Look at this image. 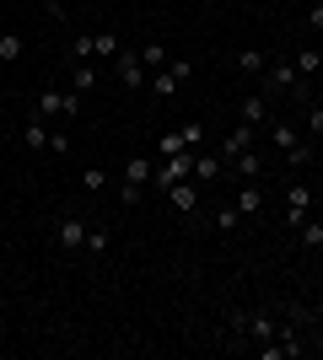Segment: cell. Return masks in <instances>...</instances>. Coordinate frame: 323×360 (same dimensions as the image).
Masks as SVG:
<instances>
[{
	"mask_svg": "<svg viewBox=\"0 0 323 360\" xmlns=\"http://www.w3.org/2000/svg\"><path fill=\"white\" fill-rule=\"evenodd\" d=\"M232 328H237V339H248V345L259 349V345H270V339L280 333V323L270 312H237V317H232Z\"/></svg>",
	"mask_w": 323,
	"mask_h": 360,
	"instance_id": "4",
	"label": "cell"
},
{
	"mask_svg": "<svg viewBox=\"0 0 323 360\" xmlns=\"http://www.w3.org/2000/svg\"><path fill=\"white\" fill-rule=\"evenodd\" d=\"M49 150H54V156H65V150H70V135H65V129H49Z\"/></svg>",
	"mask_w": 323,
	"mask_h": 360,
	"instance_id": "33",
	"label": "cell"
},
{
	"mask_svg": "<svg viewBox=\"0 0 323 360\" xmlns=\"http://www.w3.org/2000/svg\"><path fill=\"white\" fill-rule=\"evenodd\" d=\"M22 49H27V38H22V32H11V27L0 32V65H16V60H22Z\"/></svg>",
	"mask_w": 323,
	"mask_h": 360,
	"instance_id": "22",
	"label": "cell"
},
{
	"mask_svg": "<svg viewBox=\"0 0 323 360\" xmlns=\"http://www.w3.org/2000/svg\"><path fill=\"white\" fill-rule=\"evenodd\" d=\"M119 32H92V60H103V65H113L119 60Z\"/></svg>",
	"mask_w": 323,
	"mask_h": 360,
	"instance_id": "20",
	"label": "cell"
},
{
	"mask_svg": "<svg viewBox=\"0 0 323 360\" xmlns=\"http://www.w3.org/2000/svg\"><path fill=\"white\" fill-rule=\"evenodd\" d=\"M32 119H44V124L65 119V86H44V91H38V103H32Z\"/></svg>",
	"mask_w": 323,
	"mask_h": 360,
	"instance_id": "10",
	"label": "cell"
},
{
	"mask_svg": "<svg viewBox=\"0 0 323 360\" xmlns=\"http://www.w3.org/2000/svg\"><path fill=\"white\" fill-rule=\"evenodd\" d=\"M318 290H323V264H318Z\"/></svg>",
	"mask_w": 323,
	"mask_h": 360,
	"instance_id": "37",
	"label": "cell"
},
{
	"mask_svg": "<svg viewBox=\"0 0 323 360\" xmlns=\"http://www.w3.org/2000/svg\"><path fill=\"white\" fill-rule=\"evenodd\" d=\"M87 231H92L87 215H81V210H65L60 221H54V248H60V253H81V248H87Z\"/></svg>",
	"mask_w": 323,
	"mask_h": 360,
	"instance_id": "3",
	"label": "cell"
},
{
	"mask_svg": "<svg viewBox=\"0 0 323 360\" xmlns=\"http://www.w3.org/2000/svg\"><path fill=\"white\" fill-rule=\"evenodd\" d=\"M113 70H119V86H124V91H146V81H151V70L140 65V49H129V44L119 49Z\"/></svg>",
	"mask_w": 323,
	"mask_h": 360,
	"instance_id": "6",
	"label": "cell"
},
{
	"mask_svg": "<svg viewBox=\"0 0 323 360\" xmlns=\"http://www.w3.org/2000/svg\"><path fill=\"white\" fill-rule=\"evenodd\" d=\"M184 178H194V150H178V156H156V188L167 194L172 183H184Z\"/></svg>",
	"mask_w": 323,
	"mask_h": 360,
	"instance_id": "5",
	"label": "cell"
},
{
	"mask_svg": "<svg viewBox=\"0 0 323 360\" xmlns=\"http://www.w3.org/2000/svg\"><path fill=\"white\" fill-rule=\"evenodd\" d=\"M167 205H172V210H184V215H194V210H200V183H194V178L172 183V188H167Z\"/></svg>",
	"mask_w": 323,
	"mask_h": 360,
	"instance_id": "14",
	"label": "cell"
},
{
	"mask_svg": "<svg viewBox=\"0 0 323 360\" xmlns=\"http://www.w3.org/2000/svg\"><path fill=\"white\" fill-rule=\"evenodd\" d=\"M296 248H302V253H323V221H302L296 226Z\"/></svg>",
	"mask_w": 323,
	"mask_h": 360,
	"instance_id": "19",
	"label": "cell"
},
{
	"mask_svg": "<svg viewBox=\"0 0 323 360\" xmlns=\"http://www.w3.org/2000/svg\"><path fill=\"white\" fill-rule=\"evenodd\" d=\"M70 70H76V91L87 97V91L97 86V65H70Z\"/></svg>",
	"mask_w": 323,
	"mask_h": 360,
	"instance_id": "29",
	"label": "cell"
},
{
	"mask_svg": "<svg viewBox=\"0 0 323 360\" xmlns=\"http://www.w3.org/2000/svg\"><path fill=\"white\" fill-rule=\"evenodd\" d=\"M178 150H189V146H184V135H178V129H172V135H162V156H178Z\"/></svg>",
	"mask_w": 323,
	"mask_h": 360,
	"instance_id": "34",
	"label": "cell"
},
{
	"mask_svg": "<svg viewBox=\"0 0 323 360\" xmlns=\"http://www.w3.org/2000/svg\"><path fill=\"white\" fill-rule=\"evenodd\" d=\"M312 312H318V323H323V290H318V307H312Z\"/></svg>",
	"mask_w": 323,
	"mask_h": 360,
	"instance_id": "36",
	"label": "cell"
},
{
	"mask_svg": "<svg viewBox=\"0 0 323 360\" xmlns=\"http://www.w3.org/2000/svg\"><path fill=\"white\" fill-rule=\"evenodd\" d=\"M108 183H113V178H108L103 167H87V172H81V194L97 199V194H108Z\"/></svg>",
	"mask_w": 323,
	"mask_h": 360,
	"instance_id": "23",
	"label": "cell"
},
{
	"mask_svg": "<svg viewBox=\"0 0 323 360\" xmlns=\"http://www.w3.org/2000/svg\"><path fill=\"white\" fill-rule=\"evenodd\" d=\"M291 65H296V75H302V81H312V75L323 70V49H312V44H302L291 54Z\"/></svg>",
	"mask_w": 323,
	"mask_h": 360,
	"instance_id": "16",
	"label": "cell"
},
{
	"mask_svg": "<svg viewBox=\"0 0 323 360\" xmlns=\"http://www.w3.org/2000/svg\"><path fill=\"white\" fill-rule=\"evenodd\" d=\"M178 135H184V146H189V150H200V146H205V129H200L194 119H189V124H178Z\"/></svg>",
	"mask_w": 323,
	"mask_h": 360,
	"instance_id": "31",
	"label": "cell"
},
{
	"mask_svg": "<svg viewBox=\"0 0 323 360\" xmlns=\"http://www.w3.org/2000/svg\"><path fill=\"white\" fill-rule=\"evenodd\" d=\"M140 199H146V188H140V183H124V178H119V210H135Z\"/></svg>",
	"mask_w": 323,
	"mask_h": 360,
	"instance_id": "28",
	"label": "cell"
},
{
	"mask_svg": "<svg viewBox=\"0 0 323 360\" xmlns=\"http://www.w3.org/2000/svg\"><path fill=\"white\" fill-rule=\"evenodd\" d=\"M232 205L243 210V221H253V215L264 210V188H259V183H243V188H237V199H232Z\"/></svg>",
	"mask_w": 323,
	"mask_h": 360,
	"instance_id": "17",
	"label": "cell"
},
{
	"mask_svg": "<svg viewBox=\"0 0 323 360\" xmlns=\"http://www.w3.org/2000/svg\"><path fill=\"white\" fill-rule=\"evenodd\" d=\"M70 65H92V32H76V38H70Z\"/></svg>",
	"mask_w": 323,
	"mask_h": 360,
	"instance_id": "26",
	"label": "cell"
},
{
	"mask_svg": "<svg viewBox=\"0 0 323 360\" xmlns=\"http://www.w3.org/2000/svg\"><path fill=\"white\" fill-rule=\"evenodd\" d=\"M253 135H259V129L237 119V129H227V140H221V150H215V156H221V162L232 167V162H237V156H243V150H253Z\"/></svg>",
	"mask_w": 323,
	"mask_h": 360,
	"instance_id": "8",
	"label": "cell"
},
{
	"mask_svg": "<svg viewBox=\"0 0 323 360\" xmlns=\"http://www.w3.org/2000/svg\"><path fill=\"white\" fill-rule=\"evenodd\" d=\"M81 253H92V258L108 253V226H103V221H92V231H87V248H81Z\"/></svg>",
	"mask_w": 323,
	"mask_h": 360,
	"instance_id": "25",
	"label": "cell"
},
{
	"mask_svg": "<svg viewBox=\"0 0 323 360\" xmlns=\"http://www.w3.org/2000/svg\"><path fill=\"white\" fill-rule=\"evenodd\" d=\"M119 178H124V183H140V188H151V178H156V156H124Z\"/></svg>",
	"mask_w": 323,
	"mask_h": 360,
	"instance_id": "11",
	"label": "cell"
},
{
	"mask_svg": "<svg viewBox=\"0 0 323 360\" xmlns=\"http://www.w3.org/2000/svg\"><path fill=\"white\" fill-rule=\"evenodd\" d=\"M264 65H270V54H264V49H243V54H237V70H243L248 81H259Z\"/></svg>",
	"mask_w": 323,
	"mask_h": 360,
	"instance_id": "21",
	"label": "cell"
},
{
	"mask_svg": "<svg viewBox=\"0 0 323 360\" xmlns=\"http://www.w3.org/2000/svg\"><path fill=\"white\" fill-rule=\"evenodd\" d=\"M264 129H270V146H275L280 156H286L291 146H302V124H291V119H270Z\"/></svg>",
	"mask_w": 323,
	"mask_h": 360,
	"instance_id": "13",
	"label": "cell"
},
{
	"mask_svg": "<svg viewBox=\"0 0 323 360\" xmlns=\"http://www.w3.org/2000/svg\"><path fill=\"white\" fill-rule=\"evenodd\" d=\"M237 119L253 124V129H264V124H270V97H264V91H248L243 103H237Z\"/></svg>",
	"mask_w": 323,
	"mask_h": 360,
	"instance_id": "12",
	"label": "cell"
},
{
	"mask_svg": "<svg viewBox=\"0 0 323 360\" xmlns=\"http://www.w3.org/2000/svg\"><path fill=\"white\" fill-rule=\"evenodd\" d=\"M140 65H146V70H167V49L162 44H140Z\"/></svg>",
	"mask_w": 323,
	"mask_h": 360,
	"instance_id": "27",
	"label": "cell"
},
{
	"mask_svg": "<svg viewBox=\"0 0 323 360\" xmlns=\"http://www.w3.org/2000/svg\"><path fill=\"white\" fill-rule=\"evenodd\" d=\"M22 146H27V150H49V124H44V119H27V129H22Z\"/></svg>",
	"mask_w": 323,
	"mask_h": 360,
	"instance_id": "24",
	"label": "cell"
},
{
	"mask_svg": "<svg viewBox=\"0 0 323 360\" xmlns=\"http://www.w3.org/2000/svg\"><path fill=\"white\" fill-rule=\"evenodd\" d=\"M308 215H312V183L296 178L291 188H286V226H302Z\"/></svg>",
	"mask_w": 323,
	"mask_h": 360,
	"instance_id": "7",
	"label": "cell"
},
{
	"mask_svg": "<svg viewBox=\"0 0 323 360\" xmlns=\"http://www.w3.org/2000/svg\"><path fill=\"white\" fill-rule=\"evenodd\" d=\"M227 178V162H221V156H215V150H194V183H200V188H210V183H221Z\"/></svg>",
	"mask_w": 323,
	"mask_h": 360,
	"instance_id": "9",
	"label": "cell"
},
{
	"mask_svg": "<svg viewBox=\"0 0 323 360\" xmlns=\"http://www.w3.org/2000/svg\"><path fill=\"white\" fill-rule=\"evenodd\" d=\"M286 162H291L296 172H302V167H312V146H308V140H302V146H291V150H286Z\"/></svg>",
	"mask_w": 323,
	"mask_h": 360,
	"instance_id": "32",
	"label": "cell"
},
{
	"mask_svg": "<svg viewBox=\"0 0 323 360\" xmlns=\"http://www.w3.org/2000/svg\"><path fill=\"white\" fill-rule=\"evenodd\" d=\"M253 86H259L264 97H286V91H291L296 103L308 97V81L296 75V65H291V60H270V65H264V75L253 81Z\"/></svg>",
	"mask_w": 323,
	"mask_h": 360,
	"instance_id": "1",
	"label": "cell"
},
{
	"mask_svg": "<svg viewBox=\"0 0 323 360\" xmlns=\"http://www.w3.org/2000/svg\"><path fill=\"white\" fill-rule=\"evenodd\" d=\"M237 226H243V210H237V205H215V210H210V231H221V237H232Z\"/></svg>",
	"mask_w": 323,
	"mask_h": 360,
	"instance_id": "18",
	"label": "cell"
},
{
	"mask_svg": "<svg viewBox=\"0 0 323 360\" xmlns=\"http://www.w3.org/2000/svg\"><path fill=\"white\" fill-rule=\"evenodd\" d=\"M302 129H308V135H323V103H308V113H302Z\"/></svg>",
	"mask_w": 323,
	"mask_h": 360,
	"instance_id": "30",
	"label": "cell"
},
{
	"mask_svg": "<svg viewBox=\"0 0 323 360\" xmlns=\"http://www.w3.org/2000/svg\"><path fill=\"white\" fill-rule=\"evenodd\" d=\"M308 27L323 32V0H312V6H308Z\"/></svg>",
	"mask_w": 323,
	"mask_h": 360,
	"instance_id": "35",
	"label": "cell"
},
{
	"mask_svg": "<svg viewBox=\"0 0 323 360\" xmlns=\"http://www.w3.org/2000/svg\"><path fill=\"white\" fill-rule=\"evenodd\" d=\"M227 172H237L243 183H259V178H264V150H259V146H253V150H243V156H237V162H232Z\"/></svg>",
	"mask_w": 323,
	"mask_h": 360,
	"instance_id": "15",
	"label": "cell"
},
{
	"mask_svg": "<svg viewBox=\"0 0 323 360\" xmlns=\"http://www.w3.org/2000/svg\"><path fill=\"white\" fill-rule=\"evenodd\" d=\"M0 296H6V285H0Z\"/></svg>",
	"mask_w": 323,
	"mask_h": 360,
	"instance_id": "38",
	"label": "cell"
},
{
	"mask_svg": "<svg viewBox=\"0 0 323 360\" xmlns=\"http://www.w3.org/2000/svg\"><path fill=\"white\" fill-rule=\"evenodd\" d=\"M194 75V60H167V70H151V81H146V91H151L156 103H172L178 91H184V81Z\"/></svg>",
	"mask_w": 323,
	"mask_h": 360,
	"instance_id": "2",
	"label": "cell"
}]
</instances>
